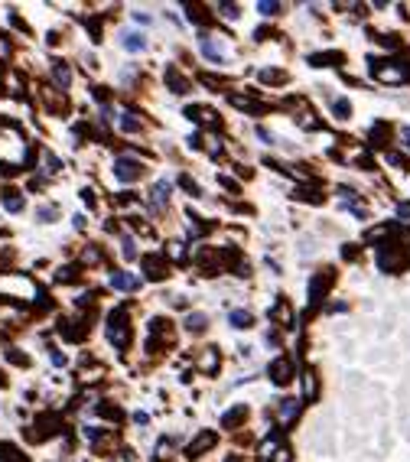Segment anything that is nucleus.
Returning <instances> with one entry per match:
<instances>
[{"mask_svg":"<svg viewBox=\"0 0 410 462\" xmlns=\"http://www.w3.org/2000/svg\"><path fill=\"white\" fill-rule=\"evenodd\" d=\"M212 446H215V433H199V437L186 446V456H189V459H199L202 452L212 450Z\"/></svg>","mask_w":410,"mask_h":462,"instance_id":"nucleus-6","label":"nucleus"},{"mask_svg":"<svg viewBox=\"0 0 410 462\" xmlns=\"http://www.w3.org/2000/svg\"><path fill=\"white\" fill-rule=\"evenodd\" d=\"M258 78H261V82H286V72H277V69H264V72H258Z\"/></svg>","mask_w":410,"mask_h":462,"instance_id":"nucleus-15","label":"nucleus"},{"mask_svg":"<svg viewBox=\"0 0 410 462\" xmlns=\"http://www.w3.org/2000/svg\"><path fill=\"white\" fill-rule=\"evenodd\" d=\"M121 127H124V130H140V121L130 117V114H121Z\"/></svg>","mask_w":410,"mask_h":462,"instance_id":"nucleus-21","label":"nucleus"},{"mask_svg":"<svg viewBox=\"0 0 410 462\" xmlns=\"http://www.w3.org/2000/svg\"><path fill=\"white\" fill-rule=\"evenodd\" d=\"M111 284L117 290H137V287H140V280H137V277H130V274H114Z\"/></svg>","mask_w":410,"mask_h":462,"instance_id":"nucleus-11","label":"nucleus"},{"mask_svg":"<svg viewBox=\"0 0 410 462\" xmlns=\"http://www.w3.org/2000/svg\"><path fill=\"white\" fill-rule=\"evenodd\" d=\"M121 251H124L127 261H130V257H137V251H134V244H130V241H124V248H121Z\"/></svg>","mask_w":410,"mask_h":462,"instance_id":"nucleus-27","label":"nucleus"},{"mask_svg":"<svg viewBox=\"0 0 410 462\" xmlns=\"http://www.w3.org/2000/svg\"><path fill=\"white\" fill-rule=\"evenodd\" d=\"M52 76H56L59 88H69V65H65V62H56V65H52Z\"/></svg>","mask_w":410,"mask_h":462,"instance_id":"nucleus-13","label":"nucleus"},{"mask_svg":"<svg viewBox=\"0 0 410 462\" xmlns=\"http://www.w3.org/2000/svg\"><path fill=\"white\" fill-rule=\"evenodd\" d=\"M258 10H261L264 16H273V13L280 10V3H258Z\"/></svg>","mask_w":410,"mask_h":462,"instance_id":"nucleus-24","label":"nucleus"},{"mask_svg":"<svg viewBox=\"0 0 410 462\" xmlns=\"http://www.w3.org/2000/svg\"><path fill=\"white\" fill-rule=\"evenodd\" d=\"M144 270H147L150 280H166L170 277V264L163 257H144Z\"/></svg>","mask_w":410,"mask_h":462,"instance_id":"nucleus-5","label":"nucleus"},{"mask_svg":"<svg viewBox=\"0 0 410 462\" xmlns=\"http://www.w3.org/2000/svg\"><path fill=\"white\" fill-rule=\"evenodd\" d=\"M10 56V43L7 39H0V59H7Z\"/></svg>","mask_w":410,"mask_h":462,"instance_id":"nucleus-28","label":"nucleus"},{"mask_svg":"<svg viewBox=\"0 0 410 462\" xmlns=\"http://www.w3.org/2000/svg\"><path fill=\"white\" fill-rule=\"evenodd\" d=\"M72 277H78V267H62V274H59V280H72Z\"/></svg>","mask_w":410,"mask_h":462,"instance_id":"nucleus-25","label":"nucleus"},{"mask_svg":"<svg viewBox=\"0 0 410 462\" xmlns=\"http://www.w3.org/2000/svg\"><path fill=\"white\" fill-rule=\"evenodd\" d=\"M244 420H248V407H235V411H228L222 417V424L228 426V430H231V426H238V424H244Z\"/></svg>","mask_w":410,"mask_h":462,"instance_id":"nucleus-7","label":"nucleus"},{"mask_svg":"<svg viewBox=\"0 0 410 462\" xmlns=\"http://www.w3.org/2000/svg\"><path fill=\"white\" fill-rule=\"evenodd\" d=\"M98 413L101 417H108V420H121V411L111 407V404H98Z\"/></svg>","mask_w":410,"mask_h":462,"instance_id":"nucleus-18","label":"nucleus"},{"mask_svg":"<svg viewBox=\"0 0 410 462\" xmlns=\"http://www.w3.org/2000/svg\"><path fill=\"white\" fill-rule=\"evenodd\" d=\"M166 82H170V88H173L176 95H183V91H189V82H186L183 76H179L176 69H170V72H166Z\"/></svg>","mask_w":410,"mask_h":462,"instance_id":"nucleus-10","label":"nucleus"},{"mask_svg":"<svg viewBox=\"0 0 410 462\" xmlns=\"http://www.w3.org/2000/svg\"><path fill=\"white\" fill-rule=\"evenodd\" d=\"M7 358L16 362V365H26V355H20V351H7Z\"/></svg>","mask_w":410,"mask_h":462,"instance_id":"nucleus-26","label":"nucleus"},{"mask_svg":"<svg viewBox=\"0 0 410 462\" xmlns=\"http://www.w3.org/2000/svg\"><path fill=\"white\" fill-rule=\"evenodd\" d=\"M108 338H111L114 349H127V342H130V325H127L124 306H117V310L108 316Z\"/></svg>","mask_w":410,"mask_h":462,"instance_id":"nucleus-1","label":"nucleus"},{"mask_svg":"<svg viewBox=\"0 0 410 462\" xmlns=\"http://www.w3.org/2000/svg\"><path fill=\"white\" fill-rule=\"evenodd\" d=\"M205 325H209V319H205V316H199V312H192V316L186 319V329H189V332H202Z\"/></svg>","mask_w":410,"mask_h":462,"instance_id":"nucleus-14","label":"nucleus"},{"mask_svg":"<svg viewBox=\"0 0 410 462\" xmlns=\"http://www.w3.org/2000/svg\"><path fill=\"white\" fill-rule=\"evenodd\" d=\"M150 202H153L157 209H163V205L170 202V183H157V186H153V196H150Z\"/></svg>","mask_w":410,"mask_h":462,"instance_id":"nucleus-8","label":"nucleus"},{"mask_svg":"<svg viewBox=\"0 0 410 462\" xmlns=\"http://www.w3.org/2000/svg\"><path fill=\"white\" fill-rule=\"evenodd\" d=\"M3 205H7L10 212H20V209H23V199H20V196H3Z\"/></svg>","mask_w":410,"mask_h":462,"instance_id":"nucleus-20","label":"nucleus"},{"mask_svg":"<svg viewBox=\"0 0 410 462\" xmlns=\"http://www.w3.org/2000/svg\"><path fill=\"white\" fill-rule=\"evenodd\" d=\"M228 323L235 325V329H248V325L254 323V316H251L248 310H235V312H228Z\"/></svg>","mask_w":410,"mask_h":462,"instance_id":"nucleus-9","label":"nucleus"},{"mask_svg":"<svg viewBox=\"0 0 410 462\" xmlns=\"http://www.w3.org/2000/svg\"><path fill=\"white\" fill-rule=\"evenodd\" d=\"M179 186H186V189H189V196H202L199 186H196V183H192L189 176H179Z\"/></svg>","mask_w":410,"mask_h":462,"instance_id":"nucleus-22","label":"nucleus"},{"mask_svg":"<svg viewBox=\"0 0 410 462\" xmlns=\"http://www.w3.org/2000/svg\"><path fill=\"white\" fill-rule=\"evenodd\" d=\"M297 411H299V400L293 397V400H286L284 407H280V417H284V420H293V417H297Z\"/></svg>","mask_w":410,"mask_h":462,"instance_id":"nucleus-16","label":"nucleus"},{"mask_svg":"<svg viewBox=\"0 0 410 462\" xmlns=\"http://www.w3.org/2000/svg\"><path fill=\"white\" fill-rule=\"evenodd\" d=\"M293 378V362L290 358H273L271 362V381L273 384H286Z\"/></svg>","mask_w":410,"mask_h":462,"instance_id":"nucleus-4","label":"nucleus"},{"mask_svg":"<svg viewBox=\"0 0 410 462\" xmlns=\"http://www.w3.org/2000/svg\"><path fill=\"white\" fill-rule=\"evenodd\" d=\"M271 316L273 319H284L280 325H290V310H286V303H277V306L271 310Z\"/></svg>","mask_w":410,"mask_h":462,"instance_id":"nucleus-17","label":"nucleus"},{"mask_svg":"<svg viewBox=\"0 0 410 462\" xmlns=\"http://www.w3.org/2000/svg\"><path fill=\"white\" fill-rule=\"evenodd\" d=\"M124 46H127V49H144V46H147V43H144V39H140V36H137V33H134V36H130V39H124Z\"/></svg>","mask_w":410,"mask_h":462,"instance_id":"nucleus-23","label":"nucleus"},{"mask_svg":"<svg viewBox=\"0 0 410 462\" xmlns=\"http://www.w3.org/2000/svg\"><path fill=\"white\" fill-rule=\"evenodd\" d=\"M114 173H117V179H124V183H134V179H140L144 176V166L137 160H127V157H121V160L114 163Z\"/></svg>","mask_w":410,"mask_h":462,"instance_id":"nucleus-2","label":"nucleus"},{"mask_svg":"<svg viewBox=\"0 0 410 462\" xmlns=\"http://www.w3.org/2000/svg\"><path fill=\"white\" fill-rule=\"evenodd\" d=\"M332 111H336V117H348V111H352V104H348L345 98L332 101Z\"/></svg>","mask_w":410,"mask_h":462,"instance_id":"nucleus-19","label":"nucleus"},{"mask_svg":"<svg viewBox=\"0 0 410 462\" xmlns=\"http://www.w3.org/2000/svg\"><path fill=\"white\" fill-rule=\"evenodd\" d=\"M329 284H332V270H319V274L310 280V303L312 306L323 300V293L329 290Z\"/></svg>","mask_w":410,"mask_h":462,"instance_id":"nucleus-3","label":"nucleus"},{"mask_svg":"<svg viewBox=\"0 0 410 462\" xmlns=\"http://www.w3.org/2000/svg\"><path fill=\"white\" fill-rule=\"evenodd\" d=\"M202 52L209 56L212 62H222V59H225V56H222V49L215 46V39H212V36H202Z\"/></svg>","mask_w":410,"mask_h":462,"instance_id":"nucleus-12","label":"nucleus"}]
</instances>
